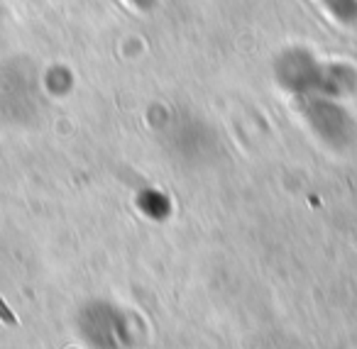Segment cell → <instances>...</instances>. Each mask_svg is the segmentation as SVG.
<instances>
[{"instance_id":"obj_1","label":"cell","mask_w":357,"mask_h":349,"mask_svg":"<svg viewBox=\"0 0 357 349\" xmlns=\"http://www.w3.org/2000/svg\"><path fill=\"white\" fill-rule=\"evenodd\" d=\"M0 320H6L8 325H15V315H13L10 308L3 303V298H0Z\"/></svg>"},{"instance_id":"obj_2","label":"cell","mask_w":357,"mask_h":349,"mask_svg":"<svg viewBox=\"0 0 357 349\" xmlns=\"http://www.w3.org/2000/svg\"><path fill=\"white\" fill-rule=\"evenodd\" d=\"M149 0H137V6H147Z\"/></svg>"}]
</instances>
